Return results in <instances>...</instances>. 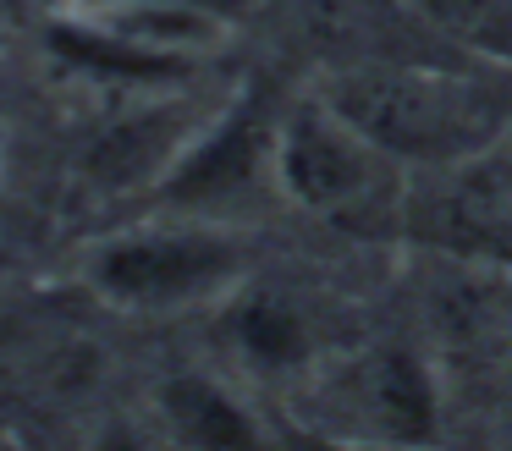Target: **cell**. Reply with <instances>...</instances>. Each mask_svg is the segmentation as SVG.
Instances as JSON below:
<instances>
[{"label": "cell", "instance_id": "obj_1", "mask_svg": "<svg viewBox=\"0 0 512 451\" xmlns=\"http://www.w3.org/2000/svg\"><path fill=\"white\" fill-rule=\"evenodd\" d=\"M336 110L391 154L397 165H457L468 154H485L501 143L512 121V94L496 77L452 72V66H347L325 88Z\"/></svg>", "mask_w": 512, "mask_h": 451}, {"label": "cell", "instance_id": "obj_8", "mask_svg": "<svg viewBox=\"0 0 512 451\" xmlns=\"http://www.w3.org/2000/svg\"><path fill=\"white\" fill-rule=\"evenodd\" d=\"M424 11H430V17H441V22H485L490 11H496V0H419Z\"/></svg>", "mask_w": 512, "mask_h": 451}, {"label": "cell", "instance_id": "obj_2", "mask_svg": "<svg viewBox=\"0 0 512 451\" xmlns=\"http://www.w3.org/2000/svg\"><path fill=\"white\" fill-rule=\"evenodd\" d=\"M391 154H380L331 99H309V105L287 110L270 138V171L276 187L309 215H358L386 198V171Z\"/></svg>", "mask_w": 512, "mask_h": 451}, {"label": "cell", "instance_id": "obj_4", "mask_svg": "<svg viewBox=\"0 0 512 451\" xmlns=\"http://www.w3.org/2000/svg\"><path fill=\"white\" fill-rule=\"evenodd\" d=\"M419 231L463 259L512 264V160L496 149L435 165L430 193L413 209Z\"/></svg>", "mask_w": 512, "mask_h": 451}, {"label": "cell", "instance_id": "obj_5", "mask_svg": "<svg viewBox=\"0 0 512 451\" xmlns=\"http://www.w3.org/2000/svg\"><path fill=\"white\" fill-rule=\"evenodd\" d=\"M358 418L386 440H430L435 435V385L413 352H375L358 369Z\"/></svg>", "mask_w": 512, "mask_h": 451}, {"label": "cell", "instance_id": "obj_6", "mask_svg": "<svg viewBox=\"0 0 512 451\" xmlns=\"http://www.w3.org/2000/svg\"><path fill=\"white\" fill-rule=\"evenodd\" d=\"M166 402V418L177 429V440L188 446H254L259 440V424L221 391V385L199 380V374H182L160 391Z\"/></svg>", "mask_w": 512, "mask_h": 451}, {"label": "cell", "instance_id": "obj_3", "mask_svg": "<svg viewBox=\"0 0 512 451\" xmlns=\"http://www.w3.org/2000/svg\"><path fill=\"white\" fill-rule=\"evenodd\" d=\"M237 264H243V253H237L232 237H221L210 226H171V231H127V237L100 242L83 259V275L105 303L182 308L232 286Z\"/></svg>", "mask_w": 512, "mask_h": 451}, {"label": "cell", "instance_id": "obj_7", "mask_svg": "<svg viewBox=\"0 0 512 451\" xmlns=\"http://www.w3.org/2000/svg\"><path fill=\"white\" fill-rule=\"evenodd\" d=\"M237 341L259 363H292L303 358V319L276 297H248L237 308Z\"/></svg>", "mask_w": 512, "mask_h": 451}, {"label": "cell", "instance_id": "obj_9", "mask_svg": "<svg viewBox=\"0 0 512 451\" xmlns=\"http://www.w3.org/2000/svg\"><path fill=\"white\" fill-rule=\"evenodd\" d=\"M72 6H116V0H72ZM221 6V0H215Z\"/></svg>", "mask_w": 512, "mask_h": 451}]
</instances>
